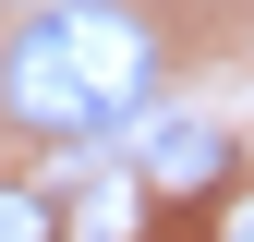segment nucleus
<instances>
[{
	"label": "nucleus",
	"mask_w": 254,
	"mask_h": 242,
	"mask_svg": "<svg viewBox=\"0 0 254 242\" xmlns=\"http://www.w3.org/2000/svg\"><path fill=\"white\" fill-rule=\"evenodd\" d=\"M230 170H242V145L218 121H194V109H157L133 133V182L145 194H230Z\"/></svg>",
	"instance_id": "f03ea898"
},
{
	"label": "nucleus",
	"mask_w": 254,
	"mask_h": 242,
	"mask_svg": "<svg viewBox=\"0 0 254 242\" xmlns=\"http://www.w3.org/2000/svg\"><path fill=\"white\" fill-rule=\"evenodd\" d=\"M0 242H61V206L37 182H0Z\"/></svg>",
	"instance_id": "7ed1b4c3"
},
{
	"label": "nucleus",
	"mask_w": 254,
	"mask_h": 242,
	"mask_svg": "<svg viewBox=\"0 0 254 242\" xmlns=\"http://www.w3.org/2000/svg\"><path fill=\"white\" fill-rule=\"evenodd\" d=\"M157 97V24L133 0H49L0 60V109L24 133H121Z\"/></svg>",
	"instance_id": "f257e3e1"
},
{
	"label": "nucleus",
	"mask_w": 254,
	"mask_h": 242,
	"mask_svg": "<svg viewBox=\"0 0 254 242\" xmlns=\"http://www.w3.org/2000/svg\"><path fill=\"white\" fill-rule=\"evenodd\" d=\"M242 242H254V230H242Z\"/></svg>",
	"instance_id": "20e7f679"
}]
</instances>
